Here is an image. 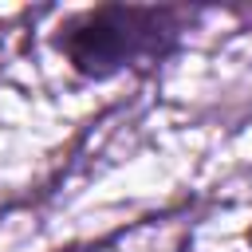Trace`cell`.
<instances>
[{"mask_svg": "<svg viewBox=\"0 0 252 252\" xmlns=\"http://www.w3.org/2000/svg\"><path fill=\"white\" fill-rule=\"evenodd\" d=\"M248 244H252V228H248Z\"/></svg>", "mask_w": 252, "mask_h": 252, "instance_id": "2", "label": "cell"}, {"mask_svg": "<svg viewBox=\"0 0 252 252\" xmlns=\"http://www.w3.org/2000/svg\"><path fill=\"white\" fill-rule=\"evenodd\" d=\"M185 32V12L142 4H98L71 16L55 47L83 79H114L122 71H150L165 63Z\"/></svg>", "mask_w": 252, "mask_h": 252, "instance_id": "1", "label": "cell"}]
</instances>
